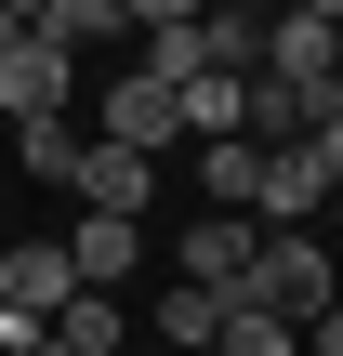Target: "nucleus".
<instances>
[{
  "mask_svg": "<svg viewBox=\"0 0 343 356\" xmlns=\"http://www.w3.org/2000/svg\"><path fill=\"white\" fill-rule=\"evenodd\" d=\"M238 304H264V317H317V304H343V264H330V238L317 225H264L251 238V277H238Z\"/></svg>",
  "mask_w": 343,
  "mask_h": 356,
  "instance_id": "f257e3e1",
  "label": "nucleus"
},
{
  "mask_svg": "<svg viewBox=\"0 0 343 356\" xmlns=\"http://www.w3.org/2000/svg\"><path fill=\"white\" fill-rule=\"evenodd\" d=\"M79 106V53L40 26H0V119H66Z\"/></svg>",
  "mask_w": 343,
  "mask_h": 356,
  "instance_id": "f03ea898",
  "label": "nucleus"
},
{
  "mask_svg": "<svg viewBox=\"0 0 343 356\" xmlns=\"http://www.w3.org/2000/svg\"><path fill=\"white\" fill-rule=\"evenodd\" d=\"M251 66H264V79H291V92H317V79H343V26H330V13H304V0H278Z\"/></svg>",
  "mask_w": 343,
  "mask_h": 356,
  "instance_id": "7ed1b4c3",
  "label": "nucleus"
},
{
  "mask_svg": "<svg viewBox=\"0 0 343 356\" xmlns=\"http://www.w3.org/2000/svg\"><path fill=\"white\" fill-rule=\"evenodd\" d=\"M93 119H106V132H119V145H145V159H159V145H185V92H172V79H159V66H119V79H106V106H93Z\"/></svg>",
  "mask_w": 343,
  "mask_h": 356,
  "instance_id": "20e7f679",
  "label": "nucleus"
},
{
  "mask_svg": "<svg viewBox=\"0 0 343 356\" xmlns=\"http://www.w3.org/2000/svg\"><path fill=\"white\" fill-rule=\"evenodd\" d=\"M66 198H79V211H145V198H159V159L106 132V145H79V172H66Z\"/></svg>",
  "mask_w": 343,
  "mask_h": 356,
  "instance_id": "39448f33",
  "label": "nucleus"
},
{
  "mask_svg": "<svg viewBox=\"0 0 343 356\" xmlns=\"http://www.w3.org/2000/svg\"><path fill=\"white\" fill-rule=\"evenodd\" d=\"M317 198H330V159H317L304 132H291V145H264V172H251V225H304Z\"/></svg>",
  "mask_w": 343,
  "mask_h": 356,
  "instance_id": "423d86ee",
  "label": "nucleus"
},
{
  "mask_svg": "<svg viewBox=\"0 0 343 356\" xmlns=\"http://www.w3.org/2000/svg\"><path fill=\"white\" fill-rule=\"evenodd\" d=\"M66 264H79V291H119L145 264V211H79L66 225Z\"/></svg>",
  "mask_w": 343,
  "mask_h": 356,
  "instance_id": "0eeeda50",
  "label": "nucleus"
},
{
  "mask_svg": "<svg viewBox=\"0 0 343 356\" xmlns=\"http://www.w3.org/2000/svg\"><path fill=\"white\" fill-rule=\"evenodd\" d=\"M251 238H264L251 211H212V225H185V238H172V277H212V291H238V277H251Z\"/></svg>",
  "mask_w": 343,
  "mask_h": 356,
  "instance_id": "6e6552de",
  "label": "nucleus"
},
{
  "mask_svg": "<svg viewBox=\"0 0 343 356\" xmlns=\"http://www.w3.org/2000/svg\"><path fill=\"white\" fill-rule=\"evenodd\" d=\"M79 291V264H66V238H13L0 251V304H26V317H53Z\"/></svg>",
  "mask_w": 343,
  "mask_h": 356,
  "instance_id": "1a4fd4ad",
  "label": "nucleus"
},
{
  "mask_svg": "<svg viewBox=\"0 0 343 356\" xmlns=\"http://www.w3.org/2000/svg\"><path fill=\"white\" fill-rule=\"evenodd\" d=\"M212 330H225V291H212V277H172V291H159V343L212 356Z\"/></svg>",
  "mask_w": 343,
  "mask_h": 356,
  "instance_id": "9d476101",
  "label": "nucleus"
},
{
  "mask_svg": "<svg viewBox=\"0 0 343 356\" xmlns=\"http://www.w3.org/2000/svg\"><path fill=\"white\" fill-rule=\"evenodd\" d=\"M119 330H132L119 291H66V304H53V343H66V356H119Z\"/></svg>",
  "mask_w": 343,
  "mask_h": 356,
  "instance_id": "9b49d317",
  "label": "nucleus"
},
{
  "mask_svg": "<svg viewBox=\"0 0 343 356\" xmlns=\"http://www.w3.org/2000/svg\"><path fill=\"white\" fill-rule=\"evenodd\" d=\"M251 172H264V145H251V132H212V145H198V185H212V211H251Z\"/></svg>",
  "mask_w": 343,
  "mask_h": 356,
  "instance_id": "f8f14e48",
  "label": "nucleus"
},
{
  "mask_svg": "<svg viewBox=\"0 0 343 356\" xmlns=\"http://www.w3.org/2000/svg\"><path fill=\"white\" fill-rule=\"evenodd\" d=\"M26 26H40V40H66V53H79V40H132V0H40V13H26Z\"/></svg>",
  "mask_w": 343,
  "mask_h": 356,
  "instance_id": "ddd939ff",
  "label": "nucleus"
},
{
  "mask_svg": "<svg viewBox=\"0 0 343 356\" xmlns=\"http://www.w3.org/2000/svg\"><path fill=\"white\" fill-rule=\"evenodd\" d=\"M212 356H304V330H291V317H264V304H238V291H225V330H212Z\"/></svg>",
  "mask_w": 343,
  "mask_h": 356,
  "instance_id": "4468645a",
  "label": "nucleus"
},
{
  "mask_svg": "<svg viewBox=\"0 0 343 356\" xmlns=\"http://www.w3.org/2000/svg\"><path fill=\"white\" fill-rule=\"evenodd\" d=\"M13 159H26L40 185H66V172H79V132H66V119H13Z\"/></svg>",
  "mask_w": 343,
  "mask_h": 356,
  "instance_id": "2eb2a0df",
  "label": "nucleus"
},
{
  "mask_svg": "<svg viewBox=\"0 0 343 356\" xmlns=\"http://www.w3.org/2000/svg\"><path fill=\"white\" fill-rule=\"evenodd\" d=\"M304 145L343 172V79H317V92H304Z\"/></svg>",
  "mask_w": 343,
  "mask_h": 356,
  "instance_id": "dca6fc26",
  "label": "nucleus"
},
{
  "mask_svg": "<svg viewBox=\"0 0 343 356\" xmlns=\"http://www.w3.org/2000/svg\"><path fill=\"white\" fill-rule=\"evenodd\" d=\"M185 13H212V0H132V40L145 26H185Z\"/></svg>",
  "mask_w": 343,
  "mask_h": 356,
  "instance_id": "f3484780",
  "label": "nucleus"
},
{
  "mask_svg": "<svg viewBox=\"0 0 343 356\" xmlns=\"http://www.w3.org/2000/svg\"><path fill=\"white\" fill-rule=\"evenodd\" d=\"M304 356H343V304H317V317H304Z\"/></svg>",
  "mask_w": 343,
  "mask_h": 356,
  "instance_id": "a211bd4d",
  "label": "nucleus"
},
{
  "mask_svg": "<svg viewBox=\"0 0 343 356\" xmlns=\"http://www.w3.org/2000/svg\"><path fill=\"white\" fill-rule=\"evenodd\" d=\"M317 211H330V251H343V172H330V198H317Z\"/></svg>",
  "mask_w": 343,
  "mask_h": 356,
  "instance_id": "6ab92c4d",
  "label": "nucleus"
},
{
  "mask_svg": "<svg viewBox=\"0 0 343 356\" xmlns=\"http://www.w3.org/2000/svg\"><path fill=\"white\" fill-rule=\"evenodd\" d=\"M26 13H40V0H0V26H26Z\"/></svg>",
  "mask_w": 343,
  "mask_h": 356,
  "instance_id": "aec40b11",
  "label": "nucleus"
},
{
  "mask_svg": "<svg viewBox=\"0 0 343 356\" xmlns=\"http://www.w3.org/2000/svg\"><path fill=\"white\" fill-rule=\"evenodd\" d=\"M304 13H330V26H343V0H304Z\"/></svg>",
  "mask_w": 343,
  "mask_h": 356,
  "instance_id": "412c9836",
  "label": "nucleus"
},
{
  "mask_svg": "<svg viewBox=\"0 0 343 356\" xmlns=\"http://www.w3.org/2000/svg\"><path fill=\"white\" fill-rule=\"evenodd\" d=\"M40 356H66V343H40Z\"/></svg>",
  "mask_w": 343,
  "mask_h": 356,
  "instance_id": "4be33fe9",
  "label": "nucleus"
}]
</instances>
